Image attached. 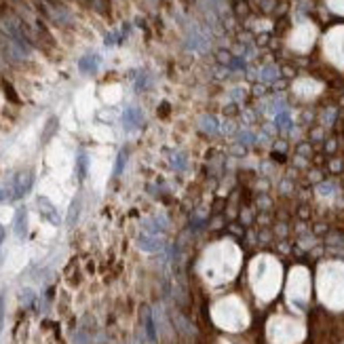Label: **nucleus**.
I'll return each mask as SVG.
<instances>
[{"mask_svg": "<svg viewBox=\"0 0 344 344\" xmlns=\"http://www.w3.org/2000/svg\"><path fill=\"white\" fill-rule=\"evenodd\" d=\"M237 266H239V251L228 241L207 247L203 258H201V272L211 283H222L224 279L232 277Z\"/></svg>", "mask_w": 344, "mask_h": 344, "instance_id": "f257e3e1", "label": "nucleus"}, {"mask_svg": "<svg viewBox=\"0 0 344 344\" xmlns=\"http://www.w3.org/2000/svg\"><path fill=\"white\" fill-rule=\"evenodd\" d=\"M243 310H241V304L237 300H224L220 302L214 310V317L220 325L224 327H241L243 325Z\"/></svg>", "mask_w": 344, "mask_h": 344, "instance_id": "f03ea898", "label": "nucleus"}, {"mask_svg": "<svg viewBox=\"0 0 344 344\" xmlns=\"http://www.w3.org/2000/svg\"><path fill=\"white\" fill-rule=\"evenodd\" d=\"M32 182H34V176L30 174V171H24V174L15 176V180H13V188H11L13 199H22V197H26L28 192H30V188H32Z\"/></svg>", "mask_w": 344, "mask_h": 344, "instance_id": "7ed1b4c3", "label": "nucleus"}, {"mask_svg": "<svg viewBox=\"0 0 344 344\" xmlns=\"http://www.w3.org/2000/svg\"><path fill=\"white\" fill-rule=\"evenodd\" d=\"M38 209H40V214H43V218L47 220V222H51V224H59L62 222V218L57 216V207L49 201L47 197H38Z\"/></svg>", "mask_w": 344, "mask_h": 344, "instance_id": "20e7f679", "label": "nucleus"}, {"mask_svg": "<svg viewBox=\"0 0 344 344\" xmlns=\"http://www.w3.org/2000/svg\"><path fill=\"white\" fill-rule=\"evenodd\" d=\"M13 230L17 239H26L28 235V211L26 209H17L15 220H13Z\"/></svg>", "mask_w": 344, "mask_h": 344, "instance_id": "39448f33", "label": "nucleus"}, {"mask_svg": "<svg viewBox=\"0 0 344 344\" xmlns=\"http://www.w3.org/2000/svg\"><path fill=\"white\" fill-rule=\"evenodd\" d=\"M5 325V293L0 291V331H3Z\"/></svg>", "mask_w": 344, "mask_h": 344, "instance_id": "423d86ee", "label": "nucleus"}, {"mask_svg": "<svg viewBox=\"0 0 344 344\" xmlns=\"http://www.w3.org/2000/svg\"><path fill=\"white\" fill-rule=\"evenodd\" d=\"M5 93H7V97L11 99V102H19V97L15 95V91H13V87L9 85V83H5Z\"/></svg>", "mask_w": 344, "mask_h": 344, "instance_id": "0eeeda50", "label": "nucleus"}, {"mask_svg": "<svg viewBox=\"0 0 344 344\" xmlns=\"http://www.w3.org/2000/svg\"><path fill=\"white\" fill-rule=\"evenodd\" d=\"M5 201V190H0V203H3Z\"/></svg>", "mask_w": 344, "mask_h": 344, "instance_id": "6e6552de", "label": "nucleus"}]
</instances>
